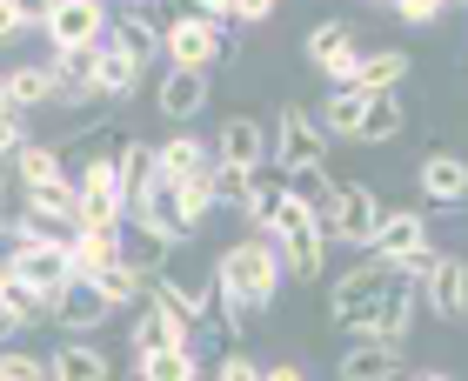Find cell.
<instances>
[{
    "label": "cell",
    "mask_w": 468,
    "mask_h": 381,
    "mask_svg": "<svg viewBox=\"0 0 468 381\" xmlns=\"http://www.w3.org/2000/svg\"><path fill=\"white\" fill-rule=\"evenodd\" d=\"M282 248H274L268 235H241V241H228L215 254V314H221V328L241 342V328L248 322H261V314L274 308V294H282Z\"/></svg>",
    "instance_id": "1"
},
{
    "label": "cell",
    "mask_w": 468,
    "mask_h": 381,
    "mask_svg": "<svg viewBox=\"0 0 468 381\" xmlns=\"http://www.w3.org/2000/svg\"><path fill=\"white\" fill-rule=\"evenodd\" d=\"M415 288V261H381V254H361L355 268H342V281L328 288V322L335 328H355L361 314H375L388 294Z\"/></svg>",
    "instance_id": "2"
},
{
    "label": "cell",
    "mask_w": 468,
    "mask_h": 381,
    "mask_svg": "<svg viewBox=\"0 0 468 381\" xmlns=\"http://www.w3.org/2000/svg\"><path fill=\"white\" fill-rule=\"evenodd\" d=\"M268 241L282 248V268L294 274V281H322L328 274V228H322V207H308V201H294L274 215L268 228Z\"/></svg>",
    "instance_id": "3"
},
{
    "label": "cell",
    "mask_w": 468,
    "mask_h": 381,
    "mask_svg": "<svg viewBox=\"0 0 468 381\" xmlns=\"http://www.w3.org/2000/svg\"><path fill=\"white\" fill-rule=\"evenodd\" d=\"M381 195L368 181H335V201L322 207V228H328V248H375V228H381Z\"/></svg>",
    "instance_id": "4"
},
{
    "label": "cell",
    "mask_w": 468,
    "mask_h": 381,
    "mask_svg": "<svg viewBox=\"0 0 468 381\" xmlns=\"http://www.w3.org/2000/svg\"><path fill=\"white\" fill-rule=\"evenodd\" d=\"M221 54H228V20L181 14V20H167V27H161V60H167V68H195V74H207Z\"/></svg>",
    "instance_id": "5"
},
{
    "label": "cell",
    "mask_w": 468,
    "mask_h": 381,
    "mask_svg": "<svg viewBox=\"0 0 468 381\" xmlns=\"http://www.w3.org/2000/svg\"><path fill=\"white\" fill-rule=\"evenodd\" d=\"M20 221H27V215H20ZM27 228H34V241H27V254L14 261V274H20V281H27L34 294H48V302H54V294L74 281L68 235H54V228H40V221H27Z\"/></svg>",
    "instance_id": "6"
},
{
    "label": "cell",
    "mask_w": 468,
    "mask_h": 381,
    "mask_svg": "<svg viewBox=\"0 0 468 381\" xmlns=\"http://www.w3.org/2000/svg\"><path fill=\"white\" fill-rule=\"evenodd\" d=\"M40 34L54 40V54H74V48H101L108 40V0H54Z\"/></svg>",
    "instance_id": "7"
},
{
    "label": "cell",
    "mask_w": 468,
    "mask_h": 381,
    "mask_svg": "<svg viewBox=\"0 0 468 381\" xmlns=\"http://www.w3.org/2000/svg\"><path fill=\"white\" fill-rule=\"evenodd\" d=\"M268 141H274V167H314V161H328V134H322V121H314L308 108H288L274 114L268 127Z\"/></svg>",
    "instance_id": "8"
},
{
    "label": "cell",
    "mask_w": 468,
    "mask_h": 381,
    "mask_svg": "<svg viewBox=\"0 0 468 381\" xmlns=\"http://www.w3.org/2000/svg\"><path fill=\"white\" fill-rule=\"evenodd\" d=\"M462 288H468V261H462V254L429 248V254L415 261V294L441 314V322H455V314H462Z\"/></svg>",
    "instance_id": "9"
},
{
    "label": "cell",
    "mask_w": 468,
    "mask_h": 381,
    "mask_svg": "<svg viewBox=\"0 0 468 381\" xmlns=\"http://www.w3.org/2000/svg\"><path fill=\"white\" fill-rule=\"evenodd\" d=\"M114 235H121V261H127V268H141L147 281H154V274H161V268H167V261H175V254L187 248V241H175V235H167V228L141 221L134 207L121 215V228H114Z\"/></svg>",
    "instance_id": "10"
},
{
    "label": "cell",
    "mask_w": 468,
    "mask_h": 381,
    "mask_svg": "<svg viewBox=\"0 0 468 381\" xmlns=\"http://www.w3.org/2000/svg\"><path fill=\"white\" fill-rule=\"evenodd\" d=\"M20 215L74 241V228H80V187H74L68 175H60V181H40V187H20Z\"/></svg>",
    "instance_id": "11"
},
{
    "label": "cell",
    "mask_w": 468,
    "mask_h": 381,
    "mask_svg": "<svg viewBox=\"0 0 468 381\" xmlns=\"http://www.w3.org/2000/svg\"><path fill=\"white\" fill-rule=\"evenodd\" d=\"M429 248H435L429 215H421V207H388L381 228H375V248L368 254H381V261H421Z\"/></svg>",
    "instance_id": "12"
},
{
    "label": "cell",
    "mask_w": 468,
    "mask_h": 381,
    "mask_svg": "<svg viewBox=\"0 0 468 381\" xmlns=\"http://www.w3.org/2000/svg\"><path fill=\"white\" fill-rule=\"evenodd\" d=\"M335 375L342 381H409V355H401V342H348Z\"/></svg>",
    "instance_id": "13"
},
{
    "label": "cell",
    "mask_w": 468,
    "mask_h": 381,
    "mask_svg": "<svg viewBox=\"0 0 468 381\" xmlns=\"http://www.w3.org/2000/svg\"><path fill=\"white\" fill-rule=\"evenodd\" d=\"M215 161H234V167H268L274 161V141H268V127L254 121V114H228L221 121V134H215Z\"/></svg>",
    "instance_id": "14"
},
{
    "label": "cell",
    "mask_w": 468,
    "mask_h": 381,
    "mask_svg": "<svg viewBox=\"0 0 468 381\" xmlns=\"http://www.w3.org/2000/svg\"><path fill=\"white\" fill-rule=\"evenodd\" d=\"M108 314H114V308H108V294H101V288L88 281V274H74V281L48 302V322H60L68 334H88V328L108 322Z\"/></svg>",
    "instance_id": "15"
},
{
    "label": "cell",
    "mask_w": 468,
    "mask_h": 381,
    "mask_svg": "<svg viewBox=\"0 0 468 381\" xmlns=\"http://www.w3.org/2000/svg\"><path fill=\"white\" fill-rule=\"evenodd\" d=\"M421 201L429 207L468 201V161L455 154V147H429V154H421Z\"/></svg>",
    "instance_id": "16"
},
{
    "label": "cell",
    "mask_w": 468,
    "mask_h": 381,
    "mask_svg": "<svg viewBox=\"0 0 468 381\" xmlns=\"http://www.w3.org/2000/svg\"><path fill=\"white\" fill-rule=\"evenodd\" d=\"M154 108L175 121V127H187V121L207 108V74H195V68H167V74L154 80Z\"/></svg>",
    "instance_id": "17"
},
{
    "label": "cell",
    "mask_w": 468,
    "mask_h": 381,
    "mask_svg": "<svg viewBox=\"0 0 468 381\" xmlns=\"http://www.w3.org/2000/svg\"><path fill=\"white\" fill-rule=\"evenodd\" d=\"M154 288H167L187 314H195V322H207V314H215V268H187L181 254H175V261L154 274Z\"/></svg>",
    "instance_id": "18"
},
{
    "label": "cell",
    "mask_w": 468,
    "mask_h": 381,
    "mask_svg": "<svg viewBox=\"0 0 468 381\" xmlns=\"http://www.w3.org/2000/svg\"><path fill=\"white\" fill-rule=\"evenodd\" d=\"M282 207H288V175H282L274 161H268V167H254V175H248V201H241V221H248V235H268Z\"/></svg>",
    "instance_id": "19"
},
{
    "label": "cell",
    "mask_w": 468,
    "mask_h": 381,
    "mask_svg": "<svg viewBox=\"0 0 468 381\" xmlns=\"http://www.w3.org/2000/svg\"><path fill=\"white\" fill-rule=\"evenodd\" d=\"M108 48L134 54V60H161V27H154V14H147V7H121V14L108 20Z\"/></svg>",
    "instance_id": "20"
},
{
    "label": "cell",
    "mask_w": 468,
    "mask_h": 381,
    "mask_svg": "<svg viewBox=\"0 0 468 381\" xmlns=\"http://www.w3.org/2000/svg\"><path fill=\"white\" fill-rule=\"evenodd\" d=\"M401 134H409V108H401V88L388 94H368V114H361V147H395Z\"/></svg>",
    "instance_id": "21"
},
{
    "label": "cell",
    "mask_w": 468,
    "mask_h": 381,
    "mask_svg": "<svg viewBox=\"0 0 468 381\" xmlns=\"http://www.w3.org/2000/svg\"><path fill=\"white\" fill-rule=\"evenodd\" d=\"M48 375H54V381H114V362H108L94 342H80V334H74V342H60V348L48 355Z\"/></svg>",
    "instance_id": "22"
},
{
    "label": "cell",
    "mask_w": 468,
    "mask_h": 381,
    "mask_svg": "<svg viewBox=\"0 0 468 381\" xmlns=\"http://www.w3.org/2000/svg\"><path fill=\"white\" fill-rule=\"evenodd\" d=\"M361 114H368V88H355V80H348V88H328V101H322V114H314V121H322L328 141H355L361 134Z\"/></svg>",
    "instance_id": "23"
},
{
    "label": "cell",
    "mask_w": 468,
    "mask_h": 381,
    "mask_svg": "<svg viewBox=\"0 0 468 381\" xmlns=\"http://www.w3.org/2000/svg\"><path fill=\"white\" fill-rule=\"evenodd\" d=\"M141 74H147V60H134V54H121V48L101 40V60H94V94L101 101H127L141 88Z\"/></svg>",
    "instance_id": "24"
},
{
    "label": "cell",
    "mask_w": 468,
    "mask_h": 381,
    "mask_svg": "<svg viewBox=\"0 0 468 381\" xmlns=\"http://www.w3.org/2000/svg\"><path fill=\"white\" fill-rule=\"evenodd\" d=\"M154 161H161V175H167V181L207 175V167H215V141H201V134H175V141H161V147H154Z\"/></svg>",
    "instance_id": "25"
},
{
    "label": "cell",
    "mask_w": 468,
    "mask_h": 381,
    "mask_svg": "<svg viewBox=\"0 0 468 381\" xmlns=\"http://www.w3.org/2000/svg\"><path fill=\"white\" fill-rule=\"evenodd\" d=\"M7 101L14 108H48V101H60V80H54V60H27V68H7Z\"/></svg>",
    "instance_id": "26"
},
{
    "label": "cell",
    "mask_w": 468,
    "mask_h": 381,
    "mask_svg": "<svg viewBox=\"0 0 468 381\" xmlns=\"http://www.w3.org/2000/svg\"><path fill=\"white\" fill-rule=\"evenodd\" d=\"M409 68H415V60L401 54V48H368V54L355 60V88L388 94V88H401V80H409Z\"/></svg>",
    "instance_id": "27"
},
{
    "label": "cell",
    "mask_w": 468,
    "mask_h": 381,
    "mask_svg": "<svg viewBox=\"0 0 468 381\" xmlns=\"http://www.w3.org/2000/svg\"><path fill=\"white\" fill-rule=\"evenodd\" d=\"M134 215H141V221H154V228H167L175 241H195V235L181 228V201H175V181H167V175H154V181H147L141 195H134Z\"/></svg>",
    "instance_id": "28"
},
{
    "label": "cell",
    "mask_w": 468,
    "mask_h": 381,
    "mask_svg": "<svg viewBox=\"0 0 468 381\" xmlns=\"http://www.w3.org/2000/svg\"><path fill=\"white\" fill-rule=\"evenodd\" d=\"M68 254H74V274H88V281H94L101 268L121 261V235H114V228H74Z\"/></svg>",
    "instance_id": "29"
},
{
    "label": "cell",
    "mask_w": 468,
    "mask_h": 381,
    "mask_svg": "<svg viewBox=\"0 0 468 381\" xmlns=\"http://www.w3.org/2000/svg\"><path fill=\"white\" fill-rule=\"evenodd\" d=\"M114 175H121V187H127V201L141 195L147 181L161 175V161H154V141H141V134H127L121 147H114Z\"/></svg>",
    "instance_id": "30"
},
{
    "label": "cell",
    "mask_w": 468,
    "mask_h": 381,
    "mask_svg": "<svg viewBox=\"0 0 468 381\" xmlns=\"http://www.w3.org/2000/svg\"><path fill=\"white\" fill-rule=\"evenodd\" d=\"M207 368L195 362V348H154L134 355V381H201Z\"/></svg>",
    "instance_id": "31"
},
{
    "label": "cell",
    "mask_w": 468,
    "mask_h": 381,
    "mask_svg": "<svg viewBox=\"0 0 468 381\" xmlns=\"http://www.w3.org/2000/svg\"><path fill=\"white\" fill-rule=\"evenodd\" d=\"M7 167H14V181H20V187H40V181H60V175H68V161H60V147H54V141H27ZM68 181H74V175H68Z\"/></svg>",
    "instance_id": "32"
},
{
    "label": "cell",
    "mask_w": 468,
    "mask_h": 381,
    "mask_svg": "<svg viewBox=\"0 0 468 381\" xmlns=\"http://www.w3.org/2000/svg\"><path fill=\"white\" fill-rule=\"evenodd\" d=\"M127 348H134V355L181 348V342H175V322H167V314H161L154 302H141V308H134V322H127Z\"/></svg>",
    "instance_id": "33"
},
{
    "label": "cell",
    "mask_w": 468,
    "mask_h": 381,
    "mask_svg": "<svg viewBox=\"0 0 468 381\" xmlns=\"http://www.w3.org/2000/svg\"><path fill=\"white\" fill-rule=\"evenodd\" d=\"M94 288L108 294V308H141V302H147V274H141V268H127V261L101 268V274H94Z\"/></svg>",
    "instance_id": "34"
},
{
    "label": "cell",
    "mask_w": 468,
    "mask_h": 381,
    "mask_svg": "<svg viewBox=\"0 0 468 381\" xmlns=\"http://www.w3.org/2000/svg\"><path fill=\"white\" fill-rule=\"evenodd\" d=\"M282 175H288V195H294V201H308V207H328V201H335L328 161H314V167H282Z\"/></svg>",
    "instance_id": "35"
},
{
    "label": "cell",
    "mask_w": 468,
    "mask_h": 381,
    "mask_svg": "<svg viewBox=\"0 0 468 381\" xmlns=\"http://www.w3.org/2000/svg\"><path fill=\"white\" fill-rule=\"evenodd\" d=\"M207 187H215V207H234V215H241V201H248V167L215 161V167H207Z\"/></svg>",
    "instance_id": "36"
},
{
    "label": "cell",
    "mask_w": 468,
    "mask_h": 381,
    "mask_svg": "<svg viewBox=\"0 0 468 381\" xmlns=\"http://www.w3.org/2000/svg\"><path fill=\"white\" fill-rule=\"evenodd\" d=\"M342 48H355V27H348V20H322V27H308V40H302L308 60H328V54H342Z\"/></svg>",
    "instance_id": "37"
},
{
    "label": "cell",
    "mask_w": 468,
    "mask_h": 381,
    "mask_svg": "<svg viewBox=\"0 0 468 381\" xmlns=\"http://www.w3.org/2000/svg\"><path fill=\"white\" fill-rule=\"evenodd\" d=\"M0 381H54L48 375V355H27V348H0Z\"/></svg>",
    "instance_id": "38"
},
{
    "label": "cell",
    "mask_w": 468,
    "mask_h": 381,
    "mask_svg": "<svg viewBox=\"0 0 468 381\" xmlns=\"http://www.w3.org/2000/svg\"><path fill=\"white\" fill-rule=\"evenodd\" d=\"M27 141H34V134H27V108H0V167H7Z\"/></svg>",
    "instance_id": "39"
},
{
    "label": "cell",
    "mask_w": 468,
    "mask_h": 381,
    "mask_svg": "<svg viewBox=\"0 0 468 381\" xmlns=\"http://www.w3.org/2000/svg\"><path fill=\"white\" fill-rule=\"evenodd\" d=\"M27 241H34V228L20 221V215H0V268L14 274V261L27 254Z\"/></svg>",
    "instance_id": "40"
},
{
    "label": "cell",
    "mask_w": 468,
    "mask_h": 381,
    "mask_svg": "<svg viewBox=\"0 0 468 381\" xmlns=\"http://www.w3.org/2000/svg\"><path fill=\"white\" fill-rule=\"evenodd\" d=\"M207 375H215V381H261V362L241 355V342H234V348H221V362L207 368Z\"/></svg>",
    "instance_id": "41"
},
{
    "label": "cell",
    "mask_w": 468,
    "mask_h": 381,
    "mask_svg": "<svg viewBox=\"0 0 468 381\" xmlns=\"http://www.w3.org/2000/svg\"><path fill=\"white\" fill-rule=\"evenodd\" d=\"M395 14L409 20V27H435V20L449 14V0H395Z\"/></svg>",
    "instance_id": "42"
},
{
    "label": "cell",
    "mask_w": 468,
    "mask_h": 381,
    "mask_svg": "<svg viewBox=\"0 0 468 381\" xmlns=\"http://www.w3.org/2000/svg\"><path fill=\"white\" fill-rule=\"evenodd\" d=\"M355 60H361V48H342V54H328V60H314V68L328 74V88H348L355 80Z\"/></svg>",
    "instance_id": "43"
},
{
    "label": "cell",
    "mask_w": 468,
    "mask_h": 381,
    "mask_svg": "<svg viewBox=\"0 0 468 381\" xmlns=\"http://www.w3.org/2000/svg\"><path fill=\"white\" fill-rule=\"evenodd\" d=\"M274 7H282V0H234L228 27H261V20H274Z\"/></svg>",
    "instance_id": "44"
},
{
    "label": "cell",
    "mask_w": 468,
    "mask_h": 381,
    "mask_svg": "<svg viewBox=\"0 0 468 381\" xmlns=\"http://www.w3.org/2000/svg\"><path fill=\"white\" fill-rule=\"evenodd\" d=\"M27 27H34V20L20 14V0H0V48H7V40H20Z\"/></svg>",
    "instance_id": "45"
},
{
    "label": "cell",
    "mask_w": 468,
    "mask_h": 381,
    "mask_svg": "<svg viewBox=\"0 0 468 381\" xmlns=\"http://www.w3.org/2000/svg\"><path fill=\"white\" fill-rule=\"evenodd\" d=\"M261 381H308V368H302V362H268Z\"/></svg>",
    "instance_id": "46"
},
{
    "label": "cell",
    "mask_w": 468,
    "mask_h": 381,
    "mask_svg": "<svg viewBox=\"0 0 468 381\" xmlns=\"http://www.w3.org/2000/svg\"><path fill=\"white\" fill-rule=\"evenodd\" d=\"M195 14H207V20H234V0H195Z\"/></svg>",
    "instance_id": "47"
},
{
    "label": "cell",
    "mask_w": 468,
    "mask_h": 381,
    "mask_svg": "<svg viewBox=\"0 0 468 381\" xmlns=\"http://www.w3.org/2000/svg\"><path fill=\"white\" fill-rule=\"evenodd\" d=\"M409 381H462V375H449V368H409Z\"/></svg>",
    "instance_id": "48"
},
{
    "label": "cell",
    "mask_w": 468,
    "mask_h": 381,
    "mask_svg": "<svg viewBox=\"0 0 468 381\" xmlns=\"http://www.w3.org/2000/svg\"><path fill=\"white\" fill-rule=\"evenodd\" d=\"M0 108H14V101H7V74H0Z\"/></svg>",
    "instance_id": "49"
},
{
    "label": "cell",
    "mask_w": 468,
    "mask_h": 381,
    "mask_svg": "<svg viewBox=\"0 0 468 381\" xmlns=\"http://www.w3.org/2000/svg\"><path fill=\"white\" fill-rule=\"evenodd\" d=\"M368 7H395V0H368Z\"/></svg>",
    "instance_id": "50"
},
{
    "label": "cell",
    "mask_w": 468,
    "mask_h": 381,
    "mask_svg": "<svg viewBox=\"0 0 468 381\" xmlns=\"http://www.w3.org/2000/svg\"><path fill=\"white\" fill-rule=\"evenodd\" d=\"M462 314H468V288H462Z\"/></svg>",
    "instance_id": "51"
},
{
    "label": "cell",
    "mask_w": 468,
    "mask_h": 381,
    "mask_svg": "<svg viewBox=\"0 0 468 381\" xmlns=\"http://www.w3.org/2000/svg\"><path fill=\"white\" fill-rule=\"evenodd\" d=\"M0 288H7V268H0Z\"/></svg>",
    "instance_id": "52"
},
{
    "label": "cell",
    "mask_w": 468,
    "mask_h": 381,
    "mask_svg": "<svg viewBox=\"0 0 468 381\" xmlns=\"http://www.w3.org/2000/svg\"><path fill=\"white\" fill-rule=\"evenodd\" d=\"M127 7H147V0H127Z\"/></svg>",
    "instance_id": "53"
},
{
    "label": "cell",
    "mask_w": 468,
    "mask_h": 381,
    "mask_svg": "<svg viewBox=\"0 0 468 381\" xmlns=\"http://www.w3.org/2000/svg\"><path fill=\"white\" fill-rule=\"evenodd\" d=\"M0 201H7V181H0Z\"/></svg>",
    "instance_id": "54"
}]
</instances>
